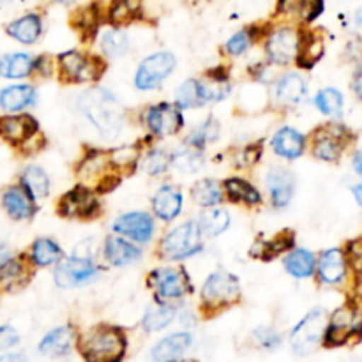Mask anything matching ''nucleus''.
<instances>
[{"label":"nucleus","instance_id":"nucleus-1","mask_svg":"<svg viewBox=\"0 0 362 362\" xmlns=\"http://www.w3.org/2000/svg\"><path fill=\"white\" fill-rule=\"evenodd\" d=\"M80 108L105 140L119 136L124 124V112L112 92L105 88H90L81 94Z\"/></svg>","mask_w":362,"mask_h":362},{"label":"nucleus","instance_id":"nucleus-2","mask_svg":"<svg viewBox=\"0 0 362 362\" xmlns=\"http://www.w3.org/2000/svg\"><path fill=\"white\" fill-rule=\"evenodd\" d=\"M80 354L87 362H120L127 349L122 329L113 325H95L81 336Z\"/></svg>","mask_w":362,"mask_h":362},{"label":"nucleus","instance_id":"nucleus-3","mask_svg":"<svg viewBox=\"0 0 362 362\" xmlns=\"http://www.w3.org/2000/svg\"><path fill=\"white\" fill-rule=\"evenodd\" d=\"M76 177L81 186L95 191L98 194L110 193L115 189L117 184L122 179L110 159V151H92L85 152L81 161L76 166Z\"/></svg>","mask_w":362,"mask_h":362},{"label":"nucleus","instance_id":"nucleus-4","mask_svg":"<svg viewBox=\"0 0 362 362\" xmlns=\"http://www.w3.org/2000/svg\"><path fill=\"white\" fill-rule=\"evenodd\" d=\"M57 71L64 83H94L105 74L106 62L101 55L69 49L57 57Z\"/></svg>","mask_w":362,"mask_h":362},{"label":"nucleus","instance_id":"nucleus-5","mask_svg":"<svg viewBox=\"0 0 362 362\" xmlns=\"http://www.w3.org/2000/svg\"><path fill=\"white\" fill-rule=\"evenodd\" d=\"M240 299L239 278L230 272H212L200 290V306L207 315L228 310Z\"/></svg>","mask_w":362,"mask_h":362},{"label":"nucleus","instance_id":"nucleus-6","mask_svg":"<svg viewBox=\"0 0 362 362\" xmlns=\"http://www.w3.org/2000/svg\"><path fill=\"white\" fill-rule=\"evenodd\" d=\"M202 239L204 237L198 228V221H186L163 235L156 251H158V257L165 262L186 260V258L200 253L204 247Z\"/></svg>","mask_w":362,"mask_h":362},{"label":"nucleus","instance_id":"nucleus-7","mask_svg":"<svg viewBox=\"0 0 362 362\" xmlns=\"http://www.w3.org/2000/svg\"><path fill=\"white\" fill-rule=\"evenodd\" d=\"M147 285L158 303H172L193 292V285L184 267H158L147 274Z\"/></svg>","mask_w":362,"mask_h":362},{"label":"nucleus","instance_id":"nucleus-8","mask_svg":"<svg viewBox=\"0 0 362 362\" xmlns=\"http://www.w3.org/2000/svg\"><path fill=\"white\" fill-rule=\"evenodd\" d=\"M300 30L303 28L286 23L271 27L264 39L265 57L269 62L274 66H290L292 62H296L297 52H299Z\"/></svg>","mask_w":362,"mask_h":362},{"label":"nucleus","instance_id":"nucleus-9","mask_svg":"<svg viewBox=\"0 0 362 362\" xmlns=\"http://www.w3.org/2000/svg\"><path fill=\"white\" fill-rule=\"evenodd\" d=\"M352 141V133L346 126L336 122L324 124L311 133V154L322 161L334 163L341 158Z\"/></svg>","mask_w":362,"mask_h":362},{"label":"nucleus","instance_id":"nucleus-10","mask_svg":"<svg viewBox=\"0 0 362 362\" xmlns=\"http://www.w3.org/2000/svg\"><path fill=\"white\" fill-rule=\"evenodd\" d=\"M57 212L66 219H95L101 214V204H99L98 193L88 187L78 184L71 191L64 193L57 202Z\"/></svg>","mask_w":362,"mask_h":362},{"label":"nucleus","instance_id":"nucleus-11","mask_svg":"<svg viewBox=\"0 0 362 362\" xmlns=\"http://www.w3.org/2000/svg\"><path fill=\"white\" fill-rule=\"evenodd\" d=\"M325 325H327V315L324 310H313L311 313H308L296 325L292 336H290L293 352L299 354V356L313 354L324 339Z\"/></svg>","mask_w":362,"mask_h":362},{"label":"nucleus","instance_id":"nucleus-12","mask_svg":"<svg viewBox=\"0 0 362 362\" xmlns=\"http://www.w3.org/2000/svg\"><path fill=\"white\" fill-rule=\"evenodd\" d=\"M177 59L170 52H158L141 60L134 74V85L138 90H156L163 81L173 73Z\"/></svg>","mask_w":362,"mask_h":362},{"label":"nucleus","instance_id":"nucleus-13","mask_svg":"<svg viewBox=\"0 0 362 362\" xmlns=\"http://www.w3.org/2000/svg\"><path fill=\"white\" fill-rule=\"evenodd\" d=\"M99 267L94 264V260L80 257H71L66 260H60L55 264L53 269V279L55 285L60 288H78V286H85L98 279Z\"/></svg>","mask_w":362,"mask_h":362},{"label":"nucleus","instance_id":"nucleus-14","mask_svg":"<svg viewBox=\"0 0 362 362\" xmlns=\"http://www.w3.org/2000/svg\"><path fill=\"white\" fill-rule=\"evenodd\" d=\"M144 124L152 136H173L184 126L182 110L172 103H159V105L148 106L144 113Z\"/></svg>","mask_w":362,"mask_h":362},{"label":"nucleus","instance_id":"nucleus-15","mask_svg":"<svg viewBox=\"0 0 362 362\" xmlns=\"http://www.w3.org/2000/svg\"><path fill=\"white\" fill-rule=\"evenodd\" d=\"M113 232L134 244H147L154 237L156 221L152 214L144 211L119 216L112 225Z\"/></svg>","mask_w":362,"mask_h":362},{"label":"nucleus","instance_id":"nucleus-16","mask_svg":"<svg viewBox=\"0 0 362 362\" xmlns=\"http://www.w3.org/2000/svg\"><path fill=\"white\" fill-rule=\"evenodd\" d=\"M34 265L27 255L7 257L0 264V292L18 293L34 278Z\"/></svg>","mask_w":362,"mask_h":362},{"label":"nucleus","instance_id":"nucleus-17","mask_svg":"<svg viewBox=\"0 0 362 362\" xmlns=\"http://www.w3.org/2000/svg\"><path fill=\"white\" fill-rule=\"evenodd\" d=\"M357 332L362 334V322L356 320V310L352 306H341L325 325L324 343L327 346H341Z\"/></svg>","mask_w":362,"mask_h":362},{"label":"nucleus","instance_id":"nucleus-18","mask_svg":"<svg viewBox=\"0 0 362 362\" xmlns=\"http://www.w3.org/2000/svg\"><path fill=\"white\" fill-rule=\"evenodd\" d=\"M39 133V122L30 113H6L0 117V138L11 147H21Z\"/></svg>","mask_w":362,"mask_h":362},{"label":"nucleus","instance_id":"nucleus-19","mask_svg":"<svg viewBox=\"0 0 362 362\" xmlns=\"http://www.w3.org/2000/svg\"><path fill=\"white\" fill-rule=\"evenodd\" d=\"M0 202H2L6 214L11 219H14V221H30L35 216V212H37L35 200L20 182L7 186L2 191Z\"/></svg>","mask_w":362,"mask_h":362},{"label":"nucleus","instance_id":"nucleus-20","mask_svg":"<svg viewBox=\"0 0 362 362\" xmlns=\"http://www.w3.org/2000/svg\"><path fill=\"white\" fill-rule=\"evenodd\" d=\"M308 95V83L300 74L285 73L274 81L272 99L281 108H290L303 103Z\"/></svg>","mask_w":362,"mask_h":362},{"label":"nucleus","instance_id":"nucleus-21","mask_svg":"<svg viewBox=\"0 0 362 362\" xmlns=\"http://www.w3.org/2000/svg\"><path fill=\"white\" fill-rule=\"evenodd\" d=\"M269 197L276 209H283L292 202L293 191H296V179L292 172L283 166H272L265 177Z\"/></svg>","mask_w":362,"mask_h":362},{"label":"nucleus","instance_id":"nucleus-22","mask_svg":"<svg viewBox=\"0 0 362 362\" xmlns=\"http://www.w3.org/2000/svg\"><path fill=\"white\" fill-rule=\"evenodd\" d=\"M184 197L182 191L173 184H163L152 197V212L161 221L170 223L177 219L182 212Z\"/></svg>","mask_w":362,"mask_h":362},{"label":"nucleus","instance_id":"nucleus-23","mask_svg":"<svg viewBox=\"0 0 362 362\" xmlns=\"http://www.w3.org/2000/svg\"><path fill=\"white\" fill-rule=\"evenodd\" d=\"M346 269H349V264H346L345 251L339 247H331L320 255L315 272L324 285H339L345 281Z\"/></svg>","mask_w":362,"mask_h":362},{"label":"nucleus","instance_id":"nucleus-24","mask_svg":"<svg viewBox=\"0 0 362 362\" xmlns=\"http://www.w3.org/2000/svg\"><path fill=\"white\" fill-rule=\"evenodd\" d=\"M103 255L105 260L113 267H126L141 258V251L138 244L124 239L120 235H108L103 243Z\"/></svg>","mask_w":362,"mask_h":362},{"label":"nucleus","instance_id":"nucleus-25","mask_svg":"<svg viewBox=\"0 0 362 362\" xmlns=\"http://www.w3.org/2000/svg\"><path fill=\"white\" fill-rule=\"evenodd\" d=\"M324 13V0H278L276 14L299 23H313Z\"/></svg>","mask_w":362,"mask_h":362},{"label":"nucleus","instance_id":"nucleus-26","mask_svg":"<svg viewBox=\"0 0 362 362\" xmlns=\"http://www.w3.org/2000/svg\"><path fill=\"white\" fill-rule=\"evenodd\" d=\"M271 147L276 156L293 161L306 151V136L293 127H279L272 136Z\"/></svg>","mask_w":362,"mask_h":362},{"label":"nucleus","instance_id":"nucleus-27","mask_svg":"<svg viewBox=\"0 0 362 362\" xmlns=\"http://www.w3.org/2000/svg\"><path fill=\"white\" fill-rule=\"evenodd\" d=\"M223 193L225 198L232 204H240L246 205V207H257L264 202L262 193L257 189L255 184H251L247 179L243 177H228L226 180H223Z\"/></svg>","mask_w":362,"mask_h":362},{"label":"nucleus","instance_id":"nucleus-28","mask_svg":"<svg viewBox=\"0 0 362 362\" xmlns=\"http://www.w3.org/2000/svg\"><path fill=\"white\" fill-rule=\"evenodd\" d=\"M42 16L39 13H27L16 18L6 27L7 35L21 45H34L42 35Z\"/></svg>","mask_w":362,"mask_h":362},{"label":"nucleus","instance_id":"nucleus-29","mask_svg":"<svg viewBox=\"0 0 362 362\" xmlns=\"http://www.w3.org/2000/svg\"><path fill=\"white\" fill-rule=\"evenodd\" d=\"M35 99H37V92L32 85H9L0 90V110L6 113H20L34 105Z\"/></svg>","mask_w":362,"mask_h":362},{"label":"nucleus","instance_id":"nucleus-30","mask_svg":"<svg viewBox=\"0 0 362 362\" xmlns=\"http://www.w3.org/2000/svg\"><path fill=\"white\" fill-rule=\"evenodd\" d=\"M325 42L324 35L317 30H300L299 52H297L296 64L300 69H311L318 60L324 57Z\"/></svg>","mask_w":362,"mask_h":362},{"label":"nucleus","instance_id":"nucleus-31","mask_svg":"<svg viewBox=\"0 0 362 362\" xmlns=\"http://www.w3.org/2000/svg\"><path fill=\"white\" fill-rule=\"evenodd\" d=\"M193 343V338L187 332H175L170 334L168 338L161 339L158 345L152 349V359L156 362H175L179 361L187 349Z\"/></svg>","mask_w":362,"mask_h":362},{"label":"nucleus","instance_id":"nucleus-32","mask_svg":"<svg viewBox=\"0 0 362 362\" xmlns=\"http://www.w3.org/2000/svg\"><path fill=\"white\" fill-rule=\"evenodd\" d=\"M74 339H76V332L73 325L57 327L42 338V341L39 343V352L48 357L66 356L73 346Z\"/></svg>","mask_w":362,"mask_h":362},{"label":"nucleus","instance_id":"nucleus-33","mask_svg":"<svg viewBox=\"0 0 362 362\" xmlns=\"http://www.w3.org/2000/svg\"><path fill=\"white\" fill-rule=\"evenodd\" d=\"M27 257L35 269L52 267L62 260V247L57 244V240L48 239V237H39L30 244Z\"/></svg>","mask_w":362,"mask_h":362},{"label":"nucleus","instance_id":"nucleus-34","mask_svg":"<svg viewBox=\"0 0 362 362\" xmlns=\"http://www.w3.org/2000/svg\"><path fill=\"white\" fill-rule=\"evenodd\" d=\"M144 13V0H112L106 7V21L113 27H126L140 20Z\"/></svg>","mask_w":362,"mask_h":362},{"label":"nucleus","instance_id":"nucleus-35","mask_svg":"<svg viewBox=\"0 0 362 362\" xmlns=\"http://www.w3.org/2000/svg\"><path fill=\"white\" fill-rule=\"evenodd\" d=\"M34 73V57L30 53L14 52L0 57V76L7 80H21Z\"/></svg>","mask_w":362,"mask_h":362},{"label":"nucleus","instance_id":"nucleus-36","mask_svg":"<svg viewBox=\"0 0 362 362\" xmlns=\"http://www.w3.org/2000/svg\"><path fill=\"white\" fill-rule=\"evenodd\" d=\"M286 272L290 276L297 279H306L311 278L315 274V269H317V258L311 253L310 250H304V247H293L288 251V255L283 260Z\"/></svg>","mask_w":362,"mask_h":362},{"label":"nucleus","instance_id":"nucleus-37","mask_svg":"<svg viewBox=\"0 0 362 362\" xmlns=\"http://www.w3.org/2000/svg\"><path fill=\"white\" fill-rule=\"evenodd\" d=\"M20 184L30 193V197L34 200H41V198L48 197L49 187H52L48 173L37 165H27L21 170Z\"/></svg>","mask_w":362,"mask_h":362},{"label":"nucleus","instance_id":"nucleus-38","mask_svg":"<svg viewBox=\"0 0 362 362\" xmlns=\"http://www.w3.org/2000/svg\"><path fill=\"white\" fill-rule=\"evenodd\" d=\"M191 198L200 207L209 209L216 207L225 200V193H223V186L214 179H202L197 180L191 187Z\"/></svg>","mask_w":362,"mask_h":362},{"label":"nucleus","instance_id":"nucleus-39","mask_svg":"<svg viewBox=\"0 0 362 362\" xmlns=\"http://www.w3.org/2000/svg\"><path fill=\"white\" fill-rule=\"evenodd\" d=\"M230 226V214L226 209H212L209 207L207 211L202 212L200 219H198V228H200L202 237L207 239H214V237L221 235L226 232Z\"/></svg>","mask_w":362,"mask_h":362},{"label":"nucleus","instance_id":"nucleus-40","mask_svg":"<svg viewBox=\"0 0 362 362\" xmlns=\"http://www.w3.org/2000/svg\"><path fill=\"white\" fill-rule=\"evenodd\" d=\"M293 247H296V233L292 230H281L272 239L262 243L260 250L253 251V255H258L264 262H271Z\"/></svg>","mask_w":362,"mask_h":362},{"label":"nucleus","instance_id":"nucleus-41","mask_svg":"<svg viewBox=\"0 0 362 362\" xmlns=\"http://www.w3.org/2000/svg\"><path fill=\"white\" fill-rule=\"evenodd\" d=\"M103 18L106 20V9L103 11L99 7V4H90V6L83 7V9H78L73 16V25L80 30V34L83 37H92V35L98 32L99 23L103 21Z\"/></svg>","mask_w":362,"mask_h":362},{"label":"nucleus","instance_id":"nucleus-42","mask_svg":"<svg viewBox=\"0 0 362 362\" xmlns=\"http://www.w3.org/2000/svg\"><path fill=\"white\" fill-rule=\"evenodd\" d=\"M177 310L170 303H158L156 306H151L144 315L141 325L147 332L161 331V329L168 327L175 318Z\"/></svg>","mask_w":362,"mask_h":362},{"label":"nucleus","instance_id":"nucleus-43","mask_svg":"<svg viewBox=\"0 0 362 362\" xmlns=\"http://www.w3.org/2000/svg\"><path fill=\"white\" fill-rule=\"evenodd\" d=\"M129 49V37L120 27H113L101 35V52L106 59H119Z\"/></svg>","mask_w":362,"mask_h":362},{"label":"nucleus","instance_id":"nucleus-44","mask_svg":"<svg viewBox=\"0 0 362 362\" xmlns=\"http://www.w3.org/2000/svg\"><path fill=\"white\" fill-rule=\"evenodd\" d=\"M175 101L180 110L204 106V99H202L200 94V81L194 80V78H189V80L184 81V83L177 88Z\"/></svg>","mask_w":362,"mask_h":362},{"label":"nucleus","instance_id":"nucleus-45","mask_svg":"<svg viewBox=\"0 0 362 362\" xmlns=\"http://www.w3.org/2000/svg\"><path fill=\"white\" fill-rule=\"evenodd\" d=\"M218 138H219V122L211 117V119L205 120L200 127H197V129L187 136L186 145L202 151L205 145L212 144V141H216Z\"/></svg>","mask_w":362,"mask_h":362},{"label":"nucleus","instance_id":"nucleus-46","mask_svg":"<svg viewBox=\"0 0 362 362\" xmlns=\"http://www.w3.org/2000/svg\"><path fill=\"white\" fill-rule=\"evenodd\" d=\"M172 165L182 173H194L204 165V156L198 148H193L187 145L182 151L172 154Z\"/></svg>","mask_w":362,"mask_h":362},{"label":"nucleus","instance_id":"nucleus-47","mask_svg":"<svg viewBox=\"0 0 362 362\" xmlns=\"http://www.w3.org/2000/svg\"><path fill=\"white\" fill-rule=\"evenodd\" d=\"M315 105L324 115L338 117L343 112V95L336 88H324L315 98Z\"/></svg>","mask_w":362,"mask_h":362},{"label":"nucleus","instance_id":"nucleus-48","mask_svg":"<svg viewBox=\"0 0 362 362\" xmlns=\"http://www.w3.org/2000/svg\"><path fill=\"white\" fill-rule=\"evenodd\" d=\"M110 159H112L113 166L119 173L127 172V170H134L138 166V161H140V148L133 147H119L110 151Z\"/></svg>","mask_w":362,"mask_h":362},{"label":"nucleus","instance_id":"nucleus-49","mask_svg":"<svg viewBox=\"0 0 362 362\" xmlns=\"http://www.w3.org/2000/svg\"><path fill=\"white\" fill-rule=\"evenodd\" d=\"M141 166L148 175H163L172 166V154H168L163 148H151L144 158Z\"/></svg>","mask_w":362,"mask_h":362},{"label":"nucleus","instance_id":"nucleus-50","mask_svg":"<svg viewBox=\"0 0 362 362\" xmlns=\"http://www.w3.org/2000/svg\"><path fill=\"white\" fill-rule=\"evenodd\" d=\"M253 45H255L253 34H251L250 27H247V28H244V30L233 34L232 37L226 41L225 52H226V55H230V57H240V55H244V53H246Z\"/></svg>","mask_w":362,"mask_h":362},{"label":"nucleus","instance_id":"nucleus-51","mask_svg":"<svg viewBox=\"0 0 362 362\" xmlns=\"http://www.w3.org/2000/svg\"><path fill=\"white\" fill-rule=\"evenodd\" d=\"M345 258L346 264L356 271V274H362V237L346 244Z\"/></svg>","mask_w":362,"mask_h":362},{"label":"nucleus","instance_id":"nucleus-52","mask_svg":"<svg viewBox=\"0 0 362 362\" xmlns=\"http://www.w3.org/2000/svg\"><path fill=\"white\" fill-rule=\"evenodd\" d=\"M262 158V144H251L239 152L237 158V168H250L255 166Z\"/></svg>","mask_w":362,"mask_h":362},{"label":"nucleus","instance_id":"nucleus-53","mask_svg":"<svg viewBox=\"0 0 362 362\" xmlns=\"http://www.w3.org/2000/svg\"><path fill=\"white\" fill-rule=\"evenodd\" d=\"M57 71V59L49 55H39L34 59V73L41 78H49Z\"/></svg>","mask_w":362,"mask_h":362},{"label":"nucleus","instance_id":"nucleus-54","mask_svg":"<svg viewBox=\"0 0 362 362\" xmlns=\"http://www.w3.org/2000/svg\"><path fill=\"white\" fill-rule=\"evenodd\" d=\"M253 336L262 346H265V349H274V346H278L279 343H281V336H279L278 332L272 331V329L262 327L258 329V331H255Z\"/></svg>","mask_w":362,"mask_h":362},{"label":"nucleus","instance_id":"nucleus-55","mask_svg":"<svg viewBox=\"0 0 362 362\" xmlns=\"http://www.w3.org/2000/svg\"><path fill=\"white\" fill-rule=\"evenodd\" d=\"M18 334L13 327H0V350L11 349L18 343Z\"/></svg>","mask_w":362,"mask_h":362},{"label":"nucleus","instance_id":"nucleus-56","mask_svg":"<svg viewBox=\"0 0 362 362\" xmlns=\"http://www.w3.org/2000/svg\"><path fill=\"white\" fill-rule=\"evenodd\" d=\"M354 92H356L357 98L362 101V64L357 67L356 74H354Z\"/></svg>","mask_w":362,"mask_h":362},{"label":"nucleus","instance_id":"nucleus-57","mask_svg":"<svg viewBox=\"0 0 362 362\" xmlns=\"http://www.w3.org/2000/svg\"><path fill=\"white\" fill-rule=\"evenodd\" d=\"M0 362H28L21 354H6L0 357Z\"/></svg>","mask_w":362,"mask_h":362},{"label":"nucleus","instance_id":"nucleus-58","mask_svg":"<svg viewBox=\"0 0 362 362\" xmlns=\"http://www.w3.org/2000/svg\"><path fill=\"white\" fill-rule=\"evenodd\" d=\"M354 168H356V172L362 177V151L357 152L356 158H354Z\"/></svg>","mask_w":362,"mask_h":362},{"label":"nucleus","instance_id":"nucleus-59","mask_svg":"<svg viewBox=\"0 0 362 362\" xmlns=\"http://www.w3.org/2000/svg\"><path fill=\"white\" fill-rule=\"evenodd\" d=\"M7 257H11V255H9V251H7V244L4 243L2 239H0V264H2V262L6 260Z\"/></svg>","mask_w":362,"mask_h":362},{"label":"nucleus","instance_id":"nucleus-60","mask_svg":"<svg viewBox=\"0 0 362 362\" xmlns=\"http://www.w3.org/2000/svg\"><path fill=\"white\" fill-rule=\"evenodd\" d=\"M354 197H356L357 204L362 207V184H357V186L354 187Z\"/></svg>","mask_w":362,"mask_h":362},{"label":"nucleus","instance_id":"nucleus-61","mask_svg":"<svg viewBox=\"0 0 362 362\" xmlns=\"http://www.w3.org/2000/svg\"><path fill=\"white\" fill-rule=\"evenodd\" d=\"M354 20H356L357 27L362 28V7H361V9H357V13H356V16H354Z\"/></svg>","mask_w":362,"mask_h":362},{"label":"nucleus","instance_id":"nucleus-62","mask_svg":"<svg viewBox=\"0 0 362 362\" xmlns=\"http://www.w3.org/2000/svg\"><path fill=\"white\" fill-rule=\"evenodd\" d=\"M55 4H60V6H71V4H74L76 0H53Z\"/></svg>","mask_w":362,"mask_h":362}]
</instances>
